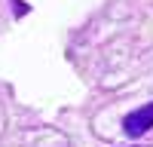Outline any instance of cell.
<instances>
[{
	"instance_id": "cell-1",
	"label": "cell",
	"mask_w": 153,
	"mask_h": 147,
	"mask_svg": "<svg viewBox=\"0 0 153 147\" xmlns=\"http://www.w3.org/2000/svg\"><path fill=\"white\" fill-rule=\"evenodd\" d=\"M123 129H126L129 138H141V135H147L153 129V101L144 104V107H138V110H132V114H126Z\"/></svg>"
}]
</instances>
